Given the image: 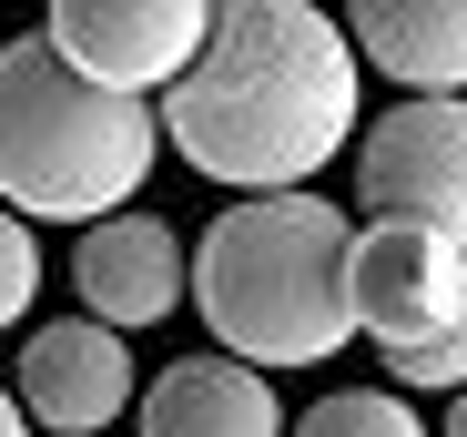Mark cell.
<instances>
[{
    "instance_id": "1",
    "label": "cell",
    "mask_w": 467,
    "mask_h": 437,
    "mask_svg": "<svg viewBox=\"0 0 467 437\" xmlns=\"http://www.w3.org/2000/svg\"><path fill=\"white\" fill-rule=\"evenodd\" d=\"M152 132L203 183H234V203L305 193L366 132L356 51H346L336 11H316V0H223L193 71L152 102Z\"/></svg>"
},
{
    "instance_id": "2",
    "label": "cell",
    "mask_w": 467,
    "mask_h": 437,
    "mask_svg": "<svg viewBox=\"0 0 467 437\" xmlns=\"http://www.w3.org/2000/svg\"><path fill=\"white\" fill-rule=\"evenodd\" d=\"M346 255H356V224L326 193H254V203H223L203 224L183 296L203 306V326L234 367H254V377L326 367L336 346H356Z\"/></svg>"
},
{
    "instance_id": "3",
    "label": "cell",
    "mask_w": 467,
    "mask_h": 437,
    "mask_svg": "<svg viewBox=\"0 0 467 437\" xmlns=\"http://www.w3.org/2000/svg\"><path fill=\"white\" fill-rule=\"evenodd\" d=\"M152 102H112L41 51V31L0 41V213L21 224H102L152 183Z\"/></svg>"
},
{
    "instance_id": "4",
    "label": "cell",
    "mask_w": 467,
    "mask_h": 437,
    "mask_svg": "<svg viewBox=\"0 0 467 437\" xmlns=\"http://www.w3.org/2000/svg\"><path fill=\"white\" fill-rule=\"evenodd\" d=\"M346 153L366 224H417L467 255V102H386Z\"/></svg>"
},
{
    "instance_id": "5",
    "label": "cell",
    "mask_w": 467,
    "mask_h": 437,
    "mask_svg": "<svg viewBox=\"0 0 467 437\" xmlns=\"http://www.w3.org/2000/svg\"><path fill=\"white\" fill-rule=\"evenodd\" d=\"M203 31H213L203 0H51L41 11V51L112 102L173 92L203 51Z\"/></svg>"
},
{
    "instance_id": "6",
    "label": "cell",
    "mask_w": 467,
    "mask_h": 437,
    "mask_svg": "<svg viewBox=\"0 0 467 437\" xmlns=\"http://www.w3.org/2000/svg\"><path fill=\"white\" fill-rule=\"evenodd\" d=\"M11 407L31 427H61V437H92L132 407V346L102 336L92 316H71V326H31L21 346V377H11Z\"/></svg>"
},
{
    "instance_id": "7",
    "label": "cell",
    "mask_w": 467,
    "mask_h": 437,
    "mask_svg": "<svg viewBox=\"0 0 467 437\" xmlns=\"http://www.w3.org/2000/svg\"><path fill=\"white\" fill-rule=\"evenodd\" d=\"M71 285H82V316H92L102 336H122V326H163V316L183 306V234L163 224V213L122 203V213H102V224L82 234Z\"/></svg>"
},
{
    "instance_id": "8",
    "label": "cell",
    "mask_w": 467,
    "mask_h": 437,
    "mask_svg": "<svg viewBox=\"0 0 467 437\" xmlns=\"http://www.w3.org/2000/svg\"><path fill=\"white\" fill-rule=\"evenodd\" d=\"M457 285H467V255H447L437 234H417V224H356V255H346V316H356V336H376V346L417 336Z\"/></svg>"
},
{
    "instance_id": "9",
    "label": "cell",
    "mask_w": 467,
    "mask_h": 437,
    "mask_svg": "<svg viewBox=\"0 0 467 437\" xmlns=\"http://www.w3.org/2000/svg\"><path fill=\"white\" fill-rule=\"evenodd\" d=\"M356 71L376 61L417 102H467V0H356L336 11Z\"/></svg>"
},
{
    "instance_id": "10",
    "label": "cell",
    "mask_w": 467,
    "mask_h": 437,
    "mask_svg": "<svg viewBox=\"0 0 467 437\" xmlns=\"http://www.w3.org/2000/svg\"><path fill=\"white\" fill-rule=\"evenodd\" d=\"M142 437H285V397L234 356H173L142 387Z\"/></svg>"
},
{
    "instance_id": "11",
    "label": "cell",
    "mask_w": 467,
    "mask_h": 437,
    "mask_svg": "<svg viewBox=\"0 0 467 437\" xmlns=\"http://www.w3.org/2000/svg\"><path fill=\"white\" fill-rule=\"evenodd\" d=\"M386 356V377H397V387H467V285H457V296L417 326V336H397V346H376Z\"/></svg>"
},
{
    "instance_id": "12",
    "label": "cell",
    "mask_w": 467,
    "mask_h": 437,
    "mask_svg": "<svg viewBox=\"0 0 467 437\" xmlns=\"http://www.w3.org/2000/svg\"><path fill=\"white\" fill-rule=\"evenodd\" d=\"M285 437H427V417L407 397H386V387H336L305 417H285Z\"/></svg>"
},
{
    "instance_id": "13",
    "label": "cell",
    "mask_w": 467,
    "mask_h": 437,
    "mask_svg": "<svg viewBox=\"0 0 467 437\" xmlns=\"http://www.w3.org/2000/svg\"><path fill=\"white\" fill-rule=\"evenodd\" d=\"M31 296H41V245H31L21 213H0V336L31 316Z\"/></svg>"
},
{
    "instance_id": "14",
    "label": "cell",
    "mask_w": 467,
    "mask_h": 437,
    "mask_svg": "<svg viewBox=\"0 0 467 437\" xmlns=\"http://www.w3.org/2000/svg\"><path fill=\"white\" fill-rule=\"evenodd\" d=\"M0 437H31V417L11 407V387H0Z\"/></svg>"
},
{
    "instance_id": "15",
    "label": "cell",
    "mask_w": 467,
    "mask_h": 437,
    "mask_svg": "<svg viewBox=\"0 0 467 437\" xmlns=\"http://www.w3.org/2000/svg\"><path fill=\"white\" fill-rule=\"evenodd\" d=\"M437 437H467V387H457V407L437 417Z\"/></svg>"
}]
</instances>
